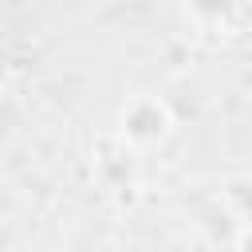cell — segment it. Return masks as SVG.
<instances>
[{"instance_id": "6da1fadb", "label": "cell", "mask_w": 252, "mask_h": 252, "mask_svg": "<svg viewBox=\"0 0 252 252\" xmlns=\"http://www.w3.org/2000/svg\"><path fill=\"white\" fill-rule=\"evenodd\" d=\"M165 110L154 102V98H138L130 110H126V134L134 138V142H154V138H161L165 134Z\"/></svg>"}, {"instance_id": "7a4b0ae2", "label": "cell", "mask_w": 252, "mask_h": 252, "mask_svg": "<svg viewBox=\"0 0 252 252\" xmlns=\"http://www.w3.org/2000/svg\"><path fill=\"white\" fill-rule=\"evenodd\" d=\"M193 4V12H201V16H224L228 8H232V0H189Z\"/></svg>"}, {"instance_id": "3957f363", "label": "cell", "mask_w": 252, "mask_h": 252, "mask_svg": "<svg viewBox=\"0 0 252 252\" xmlns=\"http://www.w3.org/2000/svg\"><path fill=\"white\" fill-rule=\"evenodd\" d=\"M4 79H8V55L0 51V83H4Z\"/></svg>"}]
</instances>
